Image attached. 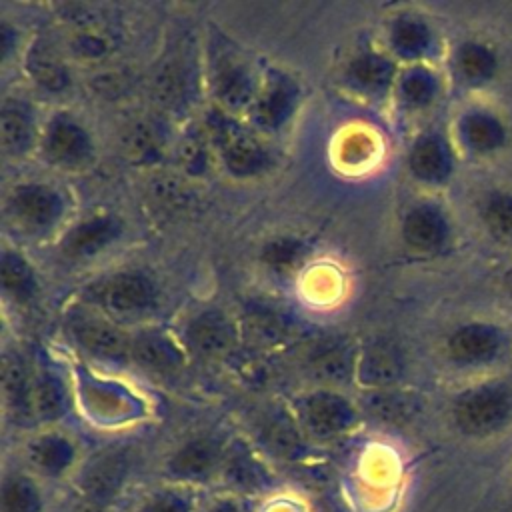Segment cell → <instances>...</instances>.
Here are the masks:
<instances>
[{"label": "cell", "instance_id": "cell-14", "mask_svg": "<svg viewBox=\"0 0 512 512\" xmlns=\"http://www.w3.org/2000/svg\"><path fill=\"white\" fill-rule=\"evenodd\" d=\"M120 232V226L110 216H96L74 226L66 240L64 250L70 256H90L110 244Z\"/></svg>", "mask_w": 512, "mask_h": 512}, {"label": "cell", "instance_id": "cell-5", "mask_svg": "<svg viewBox=\"0 0 512 512\" xmlns=\"http://www.w3.org/2000/svg\"><path fill=\"white\" fill-rule=\"evenodd\" d=\"M300 414L306 428L318 436L338 434L346 430L354 420L350 404L330 392H316L304 398Z\"/></svg>", "mask_w": 512, "mask_h": 512}, {"label": "cell", "instance_id": "cell-13", "mask_svg": "<svg viewBox=\"0 0 512 512\" xmlns=\"http://www.w3.org/2000/svg\"><path fill=\"white\" fill-rule=\"evenodd\" d=\"M408 166L418 180L442 182L450 172V154L438 136H422L410 150Z\"/></svg>", "mask_w": 512, "mask_h": 512}, {"label": "cell", "instance_id": "cell-16", "mask_svg": "<svg viewBox=\"0 0 512 512\" xmlns=\"http://www.w3.org/2000/svg\"><path fill=\"white\" fill-rule=\"evenodd\" d=\"M462 140L474 152H492L504 142V126L488 112H468L460 122Z\"/></svg>", "mask_w": 512, "mask_h": 512}, {"label": "cell", "instance_id": "cell-24", "mask_svg": "<svg viewBox=\"0 0 512 512\" xmlns=\"http://www.w3.org/2000/svg\"><path fill=\"white\" fill-rule=\"evenodd\" d=\"M218 450L210 440H194L184 446L174 458V470L184 476H200L212 468Z\"/></svg>", "mask_w": 512, "mask_h": 512}, {"label": "cell", "instance_id": "cell-11", "mask_svg": "<svg viewBox=\"0 0 512 512\" xmlns=\"http://www.w3.org/2000/svg\"><path fill=\"white\" fill-rule=\"evenodd\" d=\"M402 234L410 248L430 252L446 240V220L432 206H416L406 214Z\"/></svg>", "mask_w": 512, "mask_h": 512}, {"label": "cell", "instance_id": "cell-33", "mask_svg": "<svg viewBox=\"0 0 512 512\" xmlns=\"http://www.w3.org/2000/svg\"><path fill=\"white\" fill-rule=\"evenodd\" d=\"M128 148L136 158H150L158 152V138L152 132V126L148 124H140L130 132V140H128Z\"/></svg>", "mask_w": 512, "mask_h": 512}, {"label": "cell", "instance_id": "cell-3", "mask_svg": "<svg viewBox=\"0 0 512 512\" xmlns=\"http://www.w3.org/2000/svg\"><path fill=\"white\" fill-rule=\"evenodd\" d=\"M94 296L110 312L136 314L152 306L154 286L142 274L122 272L98 284L94 290Z\"/></svg>", "mask_w": 512, "mask_h": 512}, {"label": "cell", "instance_id": "cell-28", "mask_svg": "<svg viewBox=\"0 0 512 512\" xmlns=\"http://www.w3.org/2000/svg\"><path fill=\"white\" fill-rule=\"evenodd\" d=\"M484 218L488 226L512 242V194H492L484 204Z\"/></svg>", "mask_w": 512, "mask_h": 512}, {"label": "cell", "instance_id": "cell-9", "mask_svg": "<svg viewBox=\"0 0 512 512\" xmlns=\"http://www.w3.org/2000/svg\"><path fill=\"white\" fill-rule=\"evenodd\" d=\"M298 90L286 76H272L254 98V118L264 128H278L292 114Z\"/></svg>", "mask_w": 512, "mask_h": 512}, {"label": "cell", "instance_id": "cell-15", "mask_svg": "<svg viewBox=\"0 0 512 512\" xmlns=\"http://www.w3.org/2000/svg\"><path fill=\"white\" fill-rule=\"evenodd\" d=\"M130 354L140 366H146L148 370H174L182 364V356L178 348L162 334H140L132 346Z\"/></svg>", "mask_w": 512, "mask_h": 512}, {"label": "cell", "instance_id": "cell-31", "mask_svg": "<svg viewBox=\"0 0 512 512\" xmlns=\"http://www.w3.org/2000/svg\"><path fill=\"white\" fill-rule=\"evenodd\" d=\"M40 498L36 488L24 480L14 478L4 488V510L6 512H38Z\"/></svg>", "mask_w": 512, "mask_h": 512}, {"label": "cell", "instance_id": "cell-36", "mask_svg": "<svg viewBox=\"0 0 512 512\" xmlns=\"http://www.w3.org/2000/svg\"><path fill=\"white\" fill-rule=\"evenodd\" d=\"M204 142L198 140V138H190L184 142L182 146V162L186 164L188 170H202L206 168V162H204Z\"/></svg>", "mask_w": 512, "mask_h": 512}, {"label": "cell", "instance_id": "cell-18", "mask_svg": "<svg viewBox=\"0 0 512 512\" xmlns=\"http://www.w3.org/2000/svg\"><path fill=\"white\" fill-rule=\"evenodd\" d=\"M28 72L48 90H62L68 84V70L48 44H38L28 52Z\"/></svg>", "mask_w": 512, "mask_h": 512}, {"label": "cell", "instance_id": "cell-20", "mask_svg": "<svg viewBox=\"0 0 512 512\" xmlns=\"http://www.w3.org/2000/svg\"><path fill=\"white\" fill-rule=\"evenodd\" d=\"M64 410V396L58 382L48 374L32 376L30 396H28V414L40 418H54Z\"/></svg>", "mask_w": 512, "mask_h": 512}, {"label": "cell", "instance_id": "cell-25", "mask_svg": "<svg viewBox=\"0 0 512 512\" xmlns=\"http://www.w3.org/2000/svg\"><path fill=\"white\" fill-rule=\"evenodd\" d=\"M2 286L16 300H26L34 292V274L18 254H4L2 258Z\"/></svg>", "mask_w": 512, "mask_h": 512}, {"label": "cell", "instance_id": "cell-12", "mask_svg": "<svg viewBox=\"0 0 512 512\" xmlns=\"http://www.w3.org/2000/svg\"><path fill=\"white\" fill-rule=\"evenodd\" d=\"M190 344L208 356L226 352L234 342V328L230 320L220 312H204L188 324Z\"/></svg>", "mask_w": 512, "mask_h": 512}, {"label": "cell", "instance_id": "cell-26", "mask_svg": "<svg viewBox=\"0 0 512 512\" xmlns=\"http://www.w3.org/2000/svg\"><path fill=\"white\" fill-rule=\"evenodd\" d=\"M32 460L46 472L64 470L72 460V446L60 436H44L32 446Z\"/></svg>", "mask_w": 512, "mask_h": 512}, {"label": "cell", "instance_id": "cell-30", "mask_svg": "<svg viewBox=\"0 0 512 512\" xmlns=\"http://www.w3.org/2000/svg\"><path fill=\"white\" fill-rule=\"evenodd\" d=\"M122 474H124L122 458L116 454L106 456L88 472V488L96 494H108L118 486Z\"/></svg>", "mask_w": 512, "mask_h": 512}, {"label": "cell", "instance_id": "cell-8", "mask_svg": "<svg viewBox=\"0 0 512 512\" xmlns=\"http://www.w3.org/2000/svg\"><path fill=\"white\" fill-rule=\"evenodd\" d=\"M72 332L88 352L102 358H122L132 346L120 328L96 316H78L72 322Z\"/></svg>", "mask_w": 512, "mask_h": 512}, {"label": "cell", "instance_id": "cell-7", "mask_svg": "<svg viewBox=\"0 0 512 512\" xmlns=\"http://www.w3.org/2000/svg\"><path fill=\"white\" fill-rule=\"evenodd\" d=\"M44 154L56 164L76 166L88 158L90 138L80 124L60 116L46 130Z\"/></svg>", "mask_w": 512, "mask_h": 512}, {"label": "cell", "instance_id": "cell-10", "mask_svg": "<svg viewBox=\"0 0 512 512\" xmlns=\"http://www.w3.org/2000/svg\"><path fill=\"white\" fill-rule=\"evenodd\" d=\"M214 88L218 98L232 108H240L254 98V78L248 66L232 54H222L216 60Z\"/></svg>", "mask_w": 512, "mask_h": 512}, {"label": "cell", "instance_id": "cell-37", "mask_svg": "<svg viewBox=\"0 0 512 512\" xmlns=\"http://www.w3.org/2000/svg\"><path fill=\"white\" fill-rule=\"evenodd\" d=\"M506 288H508L510 294H512V270H508V274H506Z\"/></svg>", "mask_w": 512, "mask_h": 512}, {"label": "cell", "instance_id": "cell-22", "mask_svg": "<svg viewBox=\"0 0 512 512\" xmlns=\"http://www.w3.org/2000/svg\"><path fill=\"white\" fill-rule=\"evenodd\" d=\"M456 64L460 74L470 82H484L492 76L496 68L494 54L478 42H466L456 54Z\"/></svg>", "mask_w": 512, "mask_h": 512}, {"label": "cell", "instance_id": "cell-6", "mask_svg": "<svg viewBox=\"0 0 512 512\" xmlns=\"http://www.w3.org/2000/svg\"><path fill=\"white\" fill-rule=\"evenodd\" d=\"M500 346V332L490 324H466L448 338V354L460 364L488 362L500 352Z\"/></svg>", "mask_w": 512, "mask_h": 512}, {"label": "cell", "instance_id": "cell-29", "mask_svg": "<svg viewBox=\"0 0 512 512\" xmlns=\"http://www.w3.org/2000/svg\"><path fill=\"white\" fill-rule=\"evenodd\" d=\"M186 76L178 62H166L156 76V94L164 104H176L184 98Z\"/></svg>", "mask_w": 512, "mask_h": 512}, {"label": "cell", "instance_id": "cell-21", "mask_svg": "<svg viewBox=\"0 0 512 512\" xmlns=\"http://www.w3.org/2000/svg\"><path fill=\"white\" fill-rule=\"evenodd\" d=\"M394 66L378 54H362L350 64V78L364 90H382L390 84Z\"/></svg>", "mask_w": 512, "mask_h": 512}, {"label": "cell", "instance_id": "cell-17", "mask_svg": "<svg viewBox=\"0 0 512 512\" xmlns=\"http://www.w3.org/2000/svg\"><path fill=\"white\" fill-rule=\"evenodd\" d=\"M400 370H402L400 354L388 344H374L364 352L360 360L358 376L366 384L382 386L396 380L400 376Z\"/></svg>", "mask_w": 512, "mask_h": 512}, {"label": "cell", "instance_id": "cell-27", "mask_svg": "<svg viewBox=\"0 0 512 512\" xmlns=\"http://www.w3.org/2000/svg\"><path fill=\"white\" fill-rule=\"evenodd\" d=\"M400 96L412 108L426 106L436 96V78L428 70L412 68L400 80Z\"/></svg>", "mask_w": 512, "mask_h": 512}, {"label": "cell", "instance_id": "cell-19", "mask_svg": "<svg viewBox=\"0 0 512 512\" xmlns=\"http://www.w3.org/2000/svg\"><path fill=\"white\" fill-rule=\"evenodd\" d=\"M32 116L28 114V108L12 102L4 106L2 112V140H4V148L10 150L12 154H20L24 152L34 136V128H32Z\"/></svg>", "mask_w": 512, "mask_h": 512}, {"label": "cell", "instance_id": "cell-32", "mask_svg": "<svg viewBox=\"0 0 512 512\" xmlns=\"http://www.w3.org/2000/svg\"><path fill=\"white\" fill-rule=\"evenodd\" d=\"M302 254L304 246L296 238H276L264 246L262 258L274 268H290L302 258Z\"/></svg>", "mask_w": 512, "mask_h": 512}, {"label": "cell", "instance_id": "cell-2", "mask_svg": "<svg viewBox=\"0 0 512 512\" xmlns=\"http://www.w3.org/2000/svg\"><path fill=\"white\" fill-rule=\"evenodd\" d=\"M210 134L222 152L228 170L236 176H254L262 172L268 162V150L248 130L238 126L224 114H214L210 120Z\"/></svg>", "mask_w": 512, "mask_h": 512}, {"label": "cell", "instance_id": "cell-35", "mask_svg": "<svg viewBox=\"0 0 512 512\" xmlns=\"http://www.w3.org/2000/svg\"><path fill=\"white\" fill-rule=\"evenodd\" d=\"M316 370L328 374V376H340L344 370H346V360H344V352L340 348H330L326 350L324 354L318 356V362H316Z\"/></svg>", "mask_w": 512, "mask_h": 512}, {"label": "cell", "instance_id": "cell-1", "mask_svg": "<svg viewBox=\"0 0 512 512\" xmlns=\"http://www.w3.org/2000/svg\"><path fill=\"white\" fill-rule=\"evenodd\" d=\"M512 416V394L498 384H484L464 392L456 406V424L474 436H484L500 430Z\"/></svg>", "mask_w": 512, "mask_h": 512}, {"label": "cell", "instance_id": "cell-4", "mask_svg": "<svg viewBox=\"0 0 512 512\" xmlns=\"http://www.w3.org/2000/svg\"><path fill=\"white\" fill-rule=\"evenodd\" d=\"M10 208L22 224L30 228H46L58 220L62 200L58 192L44 184H22L12 192Z\"/></svg>", "mask_w": 512, "mask_h": 512}, {"label": "cell", "instance_id": "cell-23", "mask_svg": "<svg viewBox=\"0 0 512 512\" xmlns=\"http://www.w3.org/2000/svg\"><path fill=\"white\" fill-rule=\"evenodd\" d=\"M430 30L416 18H400L392 28V44L402 56H420L430 46Z\"/></svg>", "mask_w": 512, "mask_h": 512}, {"label": "cell", "instance_id": "cell-34", "mask_svg": "<svg viewBox=\"0 0 512 512\" xmlns=\"http://www.w3.org/2000/svg\"><path fill=\"white\" fill-rule=\"evenodd\" d=\"M140 512H188L186 502L176 494H160L148 500Z\"/></svg>", "mask_w": 512, "mask_h": 512}]
</instances>
